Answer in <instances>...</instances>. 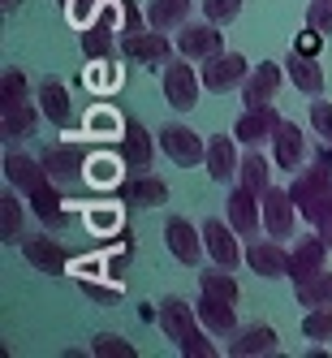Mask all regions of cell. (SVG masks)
Instances as JSON below:
<instances>
[{
    "label": "cell",
    "instance_id": "cell-1",
    "mask_svg": "<svg viewBox=\"0 0 332 358\" xmlns=\"http://www.w3.org/2000/svg\"><path fill=\"white\" fill-rule=\"evenodd\" d=\"M156 324H160L164 337L177 345V354H182V358H216V354H220V350L212 345V332L203 328L199 311H194L186 298L168 294V298L156 306Z\"/></svg>",
    "mask_w": 332,
    "mask_h": 358
},
{
    "label": "cell",
    "instance_id": "cell-2",
    "mask_svg": "<svg viewBox=\"0 0 332 358\" xmlns=\"http://www.w3.org/2000/svg\"><path fill=\"white\" fill-rule=\"evenodd\" d=\"M121 22H125L121 0H104V5H95V13L87 17V27H82V57H87V61L113 57V48H117V27H121Z\"/></svg>",
    "mask_w": 332,
    "mask_h": 358
},
{
    "label": "cell",
    "instance_id": "cell-3",
    "mask_svg": "<svg viewBox=\"0 0 332 358\" xmlns=\"http://www.w3.org/2000/svg\"><path fill=\"white\" fill-rule=\"evenodd\" d=\"M164 99H168V108L173 113H190L194 104H199V95L208 91L203 87V73H194V65H190V57H168L164 61Z\"/></svg>",
    "mask_w": 332,
    "mask_h": 358
},
{
    "label": "cell",
    "instance_id": "cell-4",
    "mask_svg": "<svg viewBox=\"0 0 332 358\" xmlns=\"http://www.w3.org/2000/svg\"><path fill=\"white\" fill-rule=\"evenodd\" d=\"M156 138H160V151H164V156H168L173 164H182V169H194V164L208 160V143H203L186 121H168V125H160Z\"/></svg>",
    "mask_w": 332,
    "mask_h": 358
},
{
    "label": "cell",
    "instance_id": "cell-5",
    "mask_svg": "<svg viewBox=\"0 0 332 358\" xmlns=\"http://www.w3.org/2000/svg\"><path fill=\"white\" fill-rule=\"evenodd\" d=\"M250 61L242 57V52H229V48H224V52H216V57H208V61H203V87H208L212 95H224V91H233V87H242L246 78H250Z\"/></svg>",
    "mask_w": 332,
    "mask_h": 358
},
{
    "label": "cell",
    "instance_id": "cell-6",
    "mask_svg": "<svg viewBox=\"0 0 332 358\" xmlns=\"http://www.w3.org/2000/svg\"><path fill=\"white\" fill-rule=\"evenodd\" d=\"M164 246H168V255L182 268H194L203 259V250H208V242H203V224L194 229L186 216H168L164 220Z\"/></svg>",
    "mask_w": 332,
    "mask_h": 358
},
{
    "label": "cell",
    "instance_id": "cell-7",
    "mask_svg": "<svg viewBox=\"0 0 332 358\" xmlns=\"http://www.w3.org/2000/svg\"><path fill=\"white\" fill-rule=\"evenodd\" d=\"M224 220L238 229L242 238H254L264 229V194L250 190V186H233L224 203Z\"/></svg>",
    "mask_w": 332,
    "mask_h": 358
},
{
    "label": "cell",
    "instance_id": "cell-8",
    "mask_svg": "<svg viewBox=\"0 0 332 358\" xmlns=\"http://www.w3.org/2000/svg\"><path fill=\"white\" fill-rule=\"evenodd\" d=\"M298 203H294V194L289 190H276V186H268L264 190V229H268V238H298Z\"/></svg>",
    "mask_w": 332,
    "mask_h": 358
},
{
    "label": "cell",
    "instance_id": "cell-9",
    "mask_svg": "<svg viewBox=\"0 0 332 358\" xmlns=\"http://www.w3.org/2000/svg\"><path fill=\"white\" fill-rule=\"evenodd\" d=\"M39 160H43L48 173H52L57 186H69V182H78V177H87V160L91 156H87L82 143H52Z\"/></svg>",
    "mask_w": 332,
    "mask_h": 358
},
{
    "label": "cell",
    "instance_id": "cell-10",
    "mask_svg": "<svg viewBox=\"0 0 332 358\" xmlns=\"http://www.w3.org/2000/svg\"><path fill=\"white\" fill-rule=\"evenodd\" d=\"M177 52L190 57V61H208V57L224 52V31L216 22H186L177 31Z\"/></svg>",
    "mask_w": 332,
    "mask_h": 358
},
{
    "label": "cell",
    "instance_id": "cell-11",
    "mask_svg": "<svg viewBox=\"0 0 332 358\" xmlns=\"http://www.w3.org/2000/svg\"><path fill=\"white\" fill-rule=\"evenodd\" d=\"M238 229L233 224H229V220H203V242H208V255H212V264H220V268H229V272H233L242 259H246V250L238 246Z\"/></svg>",
    "mask_w": 332,
    "mask_h": 358
},
{
    "label": "cell",
    "instance_id": "cell-12",
    "mask_svg": "<svg viewBox=\"0 0 332 358\" xmlns=\"http://www.w3.org/2000/svg\"><path fill=\"white\" fill-rule=\"evenodd\" d=\"M280 121H285V117L276 113V104L242 108V117L233 121V138H238L242 147H264V143H272V134H276Z\"/></svg>",
    "mask_w": 332,
    "mask_h": 358
},
{
    "label": "cell",
    "instance_id": "cell-13",
    "mask_svg": "<svg viewBox=\"0 0 332 358\" xmlns=\"http://www.w3.org/2000/svg\"><path fill=\"white\" fill-rule=\"evenodd\" d=\"M285 78H289V73H285V61H259V65L250 69V78L242 83V104H246V108L272 104Z\"/></svg>",
    "mask_w": 332,
    "mask_h": 358
},
{
    "label": "cell",
    "instance_id": "cell-14",
    "mask_svg": "<svg viewBox=\"0 0 332 358\" xmlns=\"http://www.w3.org/2000/svg\"><path fill=\"white\" fill-rule=\"evenodd\" d=\"M328 250H332V246H328L324 234H298V242H294V250H289V276H294V285L328 268Z\"/></svg>",
    "mask_w": 332,
    "mask_h": 358
},
{
    "label": "cell",
    "instance_id": "cell-15",
    "mask_svg": "<svg viewBox=\"0 0 332 358\" xmlns=\"http://www.w3.org/2000/svg\"><path fill=\"white\" fill-rule=\"evenodd\" d=\"M246 268L254 276H268V280L289 276V246L280 242V238H268V242L250 238V246H246Z\"/></svg>",
    "mask_w": 332,
    "mask_h": 358
},
{
    "label": "cell",
    "instance_id": "cell-16",
    "mask_svg": "<svg viewBox=\"0 0 332 358\" xmlns=\"http://www.w3.org/2000/svg\"><path fill=\"white\" fill-rule=\"evenodd\" d=\"M5 182L13 186V190H22V194H35V190H43L48 182H52V173L43 169V160H35V156H22V151H9L5 156Z\"/></svg>",
    "mask_w": 332,
    "mask_h": 358
},
{
    "label": "cell",
    "instance_id": "cell-17",
    "mask_svg": "<svg viewBox=\"0 0 332 358\" xmlns=\"http://www.w3.org/2000/svg\"><path fill=\"white\" fill-rule=\"evenodd\" d=\"M208 177L216 186H224V182H233V177L242 173V156H238V138L233 134H212L208 138Z\"/></svg>",
    "mask_w": 332,
    "mask_h": 358
},
{
    "label": "cell",
    "instance_id": "cell-18",
    "mask_svg": "<svg viewBox=\"0 0 332 358\" xmlns=\"http://www.w3.org/2000/svg\"><path fill=\"white\" fill-rule=\"evenodd\" d=\"M117 199L130 203V208H164L168 203V186L160 182L156 173H134L117 186Z\"/></svg>",
    "mask_w": 332,
    "mask_h": 358
},
{
    "label": "cell",
    "instance_id": "cell-19",
    "mask_svg": "<svg viewBox=\"0 0 332 358\" xmlns=\"http://www.w3.org/2000/svg\"><path fill=\"white\" fill-rule=\"evenodd\" d=\"M121 57H130V61H143V65H164L168 57H173V43H168V35L164 31H138V35H130V39H121Z\"/></svg>",
    "mask_w": 332,
    "mask_h": 358
},
{
    "label": "cell",
    "instance_id": "cell-20",
    "mask_svg": "<svg viewBox=\"0 0 332 358\" xmlns=\"http://www.w3.org/2000/svg\"><path fill=\"white\" fill-rule=\"evenodd\" d=\"M156 134H147V125L134 121V117H125V134H121V156L125 164H130V173H147L151 156H156Z\"/></svg>",
    "mask_w": 332,
    "mask_h": 358
},
{
    "label": "cell",
    "instance_id": "cell-21",
    "mask_svg": "<svg viewBox=\"0 0 332 358\" xmlns=\"http://www.w3.org/2000/svg\"><path fill=\"white\" fill-rule=\"evenodd\" d=\"M272 160L276 169H302L306 160V134L298 130V121H280L276 125V134H272Z\"/></svg>",
    "mask_w": 332,
    "mask_h": 358
},
{
    "label": "cell",
    "instance_id": "cell-22",
    "mask_svg": "<svg viewBox=\"0 0 332 358\" xmlns=\"http://www.w3.org/2000/svg\"><path fill=\"white\" fill-rule=\"evenodd\" d=\"M194 311H199L203 328H208L212 337H233V332H238V311H233V302H229V298H212V294H199Z\"/></svg>",
    "mask_w": 332,
    "mask_h": 358
},
{
    "label": "cell",
    "instance_id": "cell-23",
    "mask_svg": "<svg viewBox=\"0 0 332 358\" xmlns=\"http://www.w3.org/2000/svg\"><path fill=\"white\" fill-rule=\"evenodd\" d=\"M22 255H27V264L35 268V272H48V276H61L65 272V264H69V255H65V246L57 242V238H27L22 242Z\"/></svg>",
    "mask_w": 332,
    "mask_h": 358
},
{
    "label": "cell",
    "instance_id": "cell-24",
    "mask_svg": "<svg viewBox=\"0 0 332 358\" xmlns=\"http://www.w3.org/2000/svg\"><path fill=\"white\" fill-rule=\"evenodd\" d=\"M285 73H289V83H294L302 95H324V65L315 61V52H302V48H294V52L285 57Z\"/></svg>",
    "mask_w": 332,
    "mask_h": 358
},
{
    "label": "cell",
    "instance_id": "cell-25",
    "mask_svg": "<svg viewBox=\"0 0 332 358\" xmlns=\"http://www.w3.org/2000/svg\"><path fill=\"white\" fill-rule=\"evenodd\" d=\"M39 113L52 125H69L73 121V99H69V87L61 78H43L39 83Z\"/></svg>",
    "mask_w": 332,
    "mask_h": 358
},
{
    "label": "cell",
    "instance_id": "cell-26",
    "mask_svg": "<svg viewBox=\"0 0 332 358\" xmlns=\"http://www.w3.org/2000/svg\"><path fill=\"white\" fill-rule=\"evenodd\" d=\"M276 328H268V324H250V328H242L233 341H229V354L233 358H259V354H276Z\"/></svg>",
    "mask_w": 332,
    "mask_h": 358
},
{
    "label": "cell",
    "instance_id": "cell-27",
    "mask_svg": "<svg viewBox=\"0 0 332 358\" xmlns=\"http://www.w3.org/2000/svg\"><path fill=\"white\" fill-rule=\"evenodd\" d=\"M143 13L151 31H182L190 22V0H147Z\"/></svg>",
    "mask_w": 332,
    "mask_h": 358
},
{
    "label": "cell",
    "instance_id": "cell-28",
    "mask_svg": "<svg viewBox=\"0 0 332 358\" xmlns=\"http://www.w3.org/2000/svg\"><path fill=\"white\" fill-rule=\"evenodd\" d=\"M324 190H332V169L328 164H311V169H302L298 177H294V186H289V194H294V203H298V212L306 208L311 199H319Z\"/></svg>",
    "mask_w": 332,
    "mask_h": 358
},
{
    "label": "cell",
    "instance_id": "cell-29",
    "mask_svg": "<svg viewBox=\"0 0 332 358\" xmlns=\"http://www.w3.org/2000/svg\"><path fill=\"white\" fill-rule=\"evenodd\" d=\"M82 134H87V138H121V134H125V117H121L113 104H95V108H87V117H82Z\"/></svg>",
    "mask_w": 332,
    "mask_h": 358
},
{
    "label": "cell",
    "instance_id": "cell-30",
    "mask_svg": "<svg viewBox=\"0 0 332 358\" xmlns=\"http://www.w3.org/2000/svg\"><path fill=\"white\" fill-rule=\"evenodd\" d=\"M121 169H130L125 164V156H91L87 160V186H95V190H117L121 186Z\"/></svg>",
    "mask_w": 332,
    "mask_h": 358
},
{
    "label": "cell",
    "instance_id": "cell-31",
    "mask_svg": "<svg viewBox=\"0 0 332 358\" xmlns=\"http://www.w3.org/2000/svg\"><path fill=\"white\" fill-rule=\"evenodd\" d=\"M298 294V306H306V311H315V306H332V272H315V276H306L294 285Z\"/></svg>",
    "mask_w": 332,
    "mask_h": 358
},
{
    "label": "cell",
    "instance_id": "cell-32",
    "mask_svg": "<svg viewBox=\"0 0 332 358\" xmlns=\"http://www.w3.org/2000/svg\"><path fill=\"white\" fill-rule=\"evenodd\" d=\"M242 186H250V190H268L272 186V164H268V156H264V151L259 147H246V156H242Z\"/></svg>",
    "mask_w": 332,
    "mask_h": 358
},
{
    "label": "cell",
    "instance_id": "cell-33",
    "mask_svg": "<svg viewBox=\"0 0 332 358\" xmlns=\"http://www.w3.org/2000/svg\"><path fill=\"white\" fill-rule=\"evenodd\" d=\"M17 194H13V186L0 194V242L5 246H17V238H22V203H17Z\"/></svg>",
    "mask_w": 332,
    "mask_h": 358
},
{
    "label": "cell",
    "instance_id": "cell-34",
    "mask_svg": "<svg viewBox=\"0 0 332 358\" xmlns=\"http://www.w3.org/2000/svg\"><path fill=\"white\" fill-rule=\"evenodd\" d=\"M0 125H5V138H27V134H35V108L27 99L0 108Z\"/></svg>",
    "mask_w": 332,
    "mask_h": 358
},
{
    "label": "cell",
    "instance_id": "cell-35",
    "mask_svg": "<svg viewBox=\"0 0 332 358\" xmlns=\"http://www.w3.org/2000/svg\"><path fill=\"white\" fill-rule=\"evenodd\" d=\"M199 294H212V298H229V302H238V280L229 268H208V272H199Z\"/></svg>",
    "mask_w": 332,
    "mask_h": 358
},
{
    "label": "cell",
    "instance_id": "cell-36",
    "mask_svg": "<svg viewBox=\"0 0 332 358\" xmlns=\"http://www.w3.org/2000/svg\"><path fill=\"white\" fill-rule=\"evenodd\" d=\"M91 354L95 358H134V345L121 337V332H99L91 341Z\"/></svg>",
    "mask_w": 332,
    "mask_h": 358
},
{
    "label": "cell",
    "instance_id": "cell-37",
    "mask_svg": "<svg viewBox=\"0 0 332 358\" xmlns=\"http://www.w3.org/2000/svg\"><path fill=\"white\" fill-rule=\"evenodd\" d=\"M302 332L311 341H332V306H315V311H306Z\"/></svg>",
    "mask_w": 332,
    "mask_h": 358
},
{
    "label": "cell",
    "instance_id": "cell-38",
    "mask_svg": "<svg viewBox=\"0 0 332 358\" xmlns=\"http://www.w3.org/2000/svg\"><path fill=\"white\" fill-rule=\"evenodd\" d=\"M22 99H27V73H22V69H5V78H0V108L22 104Z\"/></svg>",
    "mask_w": 332,
    "mask_h": 358
},
{
    "label": "cell",
    "instance_id": "cell-39",
    "mask_svg": "<svg viewBox=\"0 0 332 358\" xmlns=\"http://www.w3.org/2000/svg\"><path fill=\"white\" fill-rule=\"evenodd\" d=\"M306 31H319L324 39L332 35V0H311L306 5Z\"/></svg>",
    "mask_w": 332,
    "mask_h": 358
},
{
    "label": "cell",
    "instance_id": "cell-40",
    "mask_svg": "<svg viewBox=\"0 0 332 358\" xmlns=\"http://www.w3.org/2000/svg\"><path fill=\"white\" fill-rule=\"evenodd\" d=\"M242 13V0H203V17L216 22V27H229Z\"/></svg>",
    "mask_w": 332,
    "mask_h": 358
},
{
    "label": "cell",
    "instance_id": "cell-41",
    "mask_svg": "<svg viewBox=\"0 0 332 358\" xmlns=\"http://www.w3.org/2000/svg\"><path fill=\"white\" fill-rule=\"evenodd\" d=\"M302 220H306V224H315V229L328 224V220H332V190H324L319 199L306 203V208H302Z\"/></svg>",
    "mask_w": 332,
    "mask_h": 358
},
{
    "label": "cell",
    "instance_id": "cell-42",
    "mask_svg": "<svg viewBox=\"0 0 332 358\" xmlns=\"http://www.w3.org/2000/svg\"><path fill=\"white\" fill-rule=\"evenodd\" d=\"M87 224L95 234H113L121 229V208H87Z\"/></svg>",
    "mask_w": 332,
    "mask_h": 358
},
{
    "label": "cell",
    "instance_id": "cell-43",
    "mask_svg": "<svg viewBox=\"0 0 332 358\" xmlns=\"http://www.w3.org/2000/svg\"><path fill=\"white\" fill-rule=\"evenodd\" d=\"M311 130L324 143H332V104L328 99H311Z\"/></svg>",
    "mask_w": 332,
    "mask_h": 358
},
{
    "label": "cell",
    "instance_id": "cell-44",
    "mask_svg": "<svg viewBox=\"0 0 332 358\" xmlns=\"http://www.w3.org/2000/svg\"><path fill=\"white\" fill-rule=\"evenodd\" d=\"M82 294H87V298H99V302H108V298L121 294V285H95L91 276H82Z\"/></svg>",
    "mask_w": 332,
    "mask_h": 358
},
{
    "label": "cell",
    "instance_id": "cell-45",
    "mask_svg": "<svg viewBox=\"0 0 332 358\" xmlns=\"http://www.w3.org/2000/svg\"><path fill=\"white\" fill-rule=\"evenodd\" d=\"M319 234H324V238H328V246H332V220H328V224H319Z\"/></svg>",
    "mask_w": 332,
    "mask_h": 358
},
{
    "label": "cell",
    "instance_id": "cell-46",
    "mask_svg": "<svg viewBox=\"0 0 332 358\" xmlns=\"http://www.w3.org/2000/svg\"><path fill=\"white\" fill-rule=\"evenodd\" d=\"M17 5H22V0H5V13H13V9H17Z\"/></svg>",
    "mask_w": 332,
    "mask_h": 358
}]
</instances>
